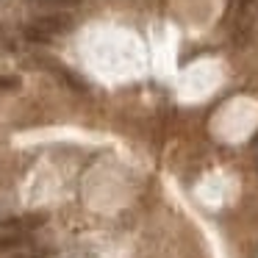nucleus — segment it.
Masks as SVG:
<instances>
[{
    "label": "nucleus",
    "mask_w": 258,
    "mask_h": 258,
    "mask_svg": "<svg viewBox=\"0 0 258 258\" xmlns=\"http://www.w3.org/2000/svg\"><path fill=\"white\" fill-rule=\"evenodd\" d=\"M70 28H73V17H70V14L56 12V14H45V17H36L34 23L25 25L23 34H25V39H28V42H50L53 36L67 34Z\"/></svg>",
    "instance_id": "f257e3e1"
},
{
    "label": "nucleus",
    "mask_w": 258,
    "mask_h": 258,
    "mask_svg": "<svg viewBox=\"0 0 258 258\" xmlns=\"http://www.w3.org/2000/svg\"><path fill=\"white\" fill-rule=\"evenodd\" d=\"M25 244V239L23 236H0V250H17V247H23Z\"/></svg>",
    "instance_id": "7ed1b4c3"
},
{
    "label": "nucleus",
    "mask_w": 258,
    "mask_h": 258,
    "mask_svg": "<svg viewBox=\"0 0 258 258\" xmlns=\"http://www.w3.org/2000/svg\"><path fill=\"white\" fill-rule=\"evenodd\" d=\"M17 86H20V78H14V75L12 78H0V89H17Z\"/></svg>",
    "instance_id": "20e7f679"
},
{
    "label": "nucleus",
    "mask_w": 258,
    "mask_h": 258,
    "mask_svg": "<svg viewBox=\"0 0 258 258\" xmlns=\"http://www.w3.org/2000/svg\"><path fill=\"white\" fill-rule=\"evenodd\" d=\"M45 225V214H23V217H12L6 222H0V230L6 236H28L31 230L42 228Z\"/></svg>",
    "instance_id": "f03ea898"
}]
</instances>
